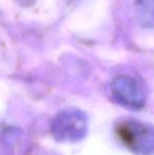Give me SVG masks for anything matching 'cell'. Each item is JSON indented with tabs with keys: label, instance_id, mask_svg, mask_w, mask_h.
<instances>
[{
	"label": "cell",
	"instance_id": "obj_2",
	"mask_svg": "<svg viewBox=\"0 0 154 155\" xmlns=\"http://www.w3.org/2000/svg\"><path fill=\"white\" fill-rule=\"evenodd\" d=\"M88 132V117L84 111L68 108L58 112L51 124V133L59 143H74Z\"/></svg>",
	"mask_w": 154,
	"mask_h": 155
},
{
	"label": "cell",
	"instance_id": "obj_4",
	"mask_svg": "<svg viewBox=\"0 0 154 155\" xmlns=\"http://www.w3.org/2000/svg\"><path fill=\"white\" fill-rule=\"evenodd\" d=\"M137 5L143 23L154 25V0H138Z\"/></svg>",
	"mask_w": 154,
	"mask_h": 155
},
{
	"label": "cell",
	"instance_id": "obj_3",
	"mask_svg": "<svg viewBox=\"0 0 154 155\" xmlns=\"http://www.w3.org/2000/svg\"><path fill=\"white\" fill-rule=\"evenodd\" d=\"M111 93L120 106L130 110H139L146 104L147 91L137 79L130 76H118L111 82Z\"/></svg>",
	"mask_w": 154,
	"mask_h": 155
},
{
	"label": "cell",
	"instance_id": "obj_1",
	"mask_svg": "<svg viewBox=\"0 0 154 155\" xmlns=\"http://www.w3.org/2000/svg\"><path fill=\"white\" fill-rule=\"evenodd\" d=\"M119 140L134 155H154V128L135 119H125L117 124Z\"/></svg>",
	"mask_w": 154,
	"mask_h": 155
}]
</instances>
